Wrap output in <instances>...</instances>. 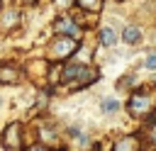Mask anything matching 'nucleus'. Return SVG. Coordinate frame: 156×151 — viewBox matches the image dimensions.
I'll use <instances>...</instances> for the list:
<instances>
[{
    "instance_id": "obj_8",
    "label": "nucleus",
    "mask_w": 156,
    "mask_h": 151,
    "mask_svg": "<svg viewBox=\"0 0 156 151\" xmlns=\"http://www.w3.org/2000/svg\"><path fill=\"white\" fill-rule=\"evenodd\" d=\"M119 39H122L124 44H129V46H136V44H141L144 32H141V27H139V24H127V27L119 32Z\"/></svg>"
},
{
    "instance_id": "obj_4",
    "label": "nucleus",
    "mask_w": 156,
    "mask_h": 151,
    "mask_svg": "<svg viewBox=\"0 0 156 151\" xmlns=\"http://www.w3.org/2000/svg\"><path fill=\"white\" fill-rule=\"evenodd\" d=\"M66 136L71 139V144H73L76 151H90V146L95 144L93 136L88 134V129H83L80 124H71V127L66 129Z\"/></svg>"
},
{
    "instance_id": "obj_10",
    "label": "nucleus",
    "mask_w": 156,
    "mask_h": 151,
    "mask_svg": "<svg viewBox=\"0 0 156 151\" xmlns=\"http://www.w3.org/2000/svg\"><path fill=\"white\" fill-rule=\"evenodd\" d=\"M20 80V71L10 63H0V83H17Z\"/></svg>"
},
{
    "instance_id": "obj_5",
    "label": "nucleus",
    "mask_w": 156,
    "mask_h": 151,
    "mask_svg": "<svg viewBox=\"0 0 156 151\" xmlns=\"http://www.w3.org/2000/svg\"><path fill=\"white\" fill-rule=\"evenodd\" d=\"M58 37H71V39H80V24L71 17V15H61L54 24Z\"/></svg>"
},
{
    "instance_id": "obj_18",
    "label": "nucleus",
    "mask_w": 156,
    "mask_h": 151,
    "mask_svg": "<svg viewBox=\"0 0 156 151\" xmlns=\"http://www.w3.org/2000/svg\"><path fill=\"white\" fill-rule=\"evenodd\" d=\"M117 2H122V0H117Z\"/></svg>"
},
{
    "instance_id": "obj_13",
    "label": "nucleus",
    "mask_w": 156,
    "mask_h": 151,
    "mask_svg": "<svg viewBox=\"0 0 156 151\" xmlns=\"http://www.w3.org/2000/svg\"><path fill=\"white\" fill-rule=\"evenodd\" d=\"M144 71L156 73V49H149L146 51V56H144Z\"/></svg>"
},
{
    "instance_id": "obj_16",
    "label": "nucleus",
    "mask_w": 156,
    "mask_h": 151,
    "mask_svg": "<svg viewBox=\"0 0 156 151\" xmlns=\"http://www.w3.org/2000/svg\"><path fill=\"white\" fill-rule=\"evenodd\" d=\"M54 151H66V149H54Z\"/></svg>"
},
{
    "instance_id": "obj_1",
    "label": "nucleus",
    "mask_w": 156,
    "mask_h": 151,
    "mask_svg": "<svg viewBox=\"0 0 156 151\" xmlns=\"http://www.w3.org/2000/svg\"><path fill=\"white\" fill-rule=\"evenodd\" d=\"M127 112L132 119L149 122L156 117V93L151 88H136L127 97Z\"/></svg>"
},
{
    "instance_id": "obj_11",
    "label": "nucleus",
    "mask_w": 156,
    "mask_h": 151,
    "mask_svg": "<svg viewBox=\"0 0 156 151\" xmlns=\"http://www.w3.org/2000/svg\"><path fill=\"white\" fill-rule=\"evenodd\" d=\"M117 88L119 90H136V73H127L117 80Z\"/></svg>"
},
{
    "instance_id": "obj_7",
    "label": "nucleus",
    "mask_w": 156,
    "mask_h": 151,
    "mask_svg": "<svg viewBox=\"0 0 156 151\" xmlns=\"http://www.w3.org/2000/svg\"><path fill=\"white\" fill-rule=\"evenodd\" d=\"M98 110H100V114H102V117H115V114H119L122 102H119L115 95H105V97H100Z\"/></svg>"
},
{
    "instance_id": "obj_9",
    "label": "nucleus",
    "mask_w": 156,
    "mask_h": 151,
    "mask_svg": "<svg viewBox=\"0 0 156 151\" xmlns=\"http://www.w3.org/2000/svg\"><path fill=\"white\" fill-rule=\"evenodd\" d=\"M98 41L102 44V46H117V41H119V32L115 29V27H110V24H105V27H100L98 29Z\"/></svg>"
},
{
    "instance_id": "obj_6",
    "label": "nucleus",
    "mask_w": 156,
    "mask_h": 151,
    "mask_svg": "<svg viewBox=\"0 0 156 151\" xmlns=\"http://www.w3.org/2000/svg\"><path fill=\"white\" fill-rule=\"evenodd\" d=\"M0 141H2V146H5L7 151H20V149H22V129H20V124H17V122L7 124Z\"/></svg>"
},
{
    "instance_id": "obj_15",
    "label": "nucleus",
    "mask_w": 156,
    "mask_h": 151,
    "mask_svg": "<svg viewBox=\"0 0 156 151\" xmlns=\"http://www.w3.org/2000/svg\"><path fill=\"white\" fill-rule=\"evenodd\" d=\"M139 151H149V149H146V146H141V149H139Z\"/></svg>"
},
{
    "instance_id": "obj_12",
    "label": "nucleus",
    "mask_w": 156,
    "mask_h": 151,
    "mask_svg": "<svg viewBox=\"0 0 156 151\" xmlns=\"http://www.w3.org/2000/svg\"><path fill=\"white\" fill-rule=\"evenodd\" d=\"M76 5L85 12H100L102 10V0H76Z\"/></svg>"
},
{
    "instance_id": "obj_17",
    "label": "nucleus",
    "mask_w": 156,
    "mask_h": 151,
    "mask_svg": "<svg viewBox=\"0 0 156 151\" xmlns=\"http://www.w3.org/2000/svg\"><path fill=\"white\" fill-rule=\"evenodd\" d=\"M29 2H34V0H29Z\"/></svg>"
},
{
    "instance_id": "obj_14",
    "label": "nucleus",
    "mask_w": 156,
    "mask_h": 151,
    "mask_svg": "<svg viewBox=\"0 0 156 151\" xmlns=\"http://www.w3.org/2000/svg\"><path fill=\"white\" fill-rule=\"evenodd\" d=\"M22 151H54L51 146H46V144H29L27 149H22Z\"/></svg>"
},
{
    "instance_id": "obj_2",
    "label": "nucleus",
    "mask_w": 156,
    "mask_h": 151,
    "mask_svg": "<svg viewBox=\"0 0 156 151\" xmlns=\"http://www.w3.org/2000/svg\"><path fill=\"white\" fill-rule=\"evenodd\" d=\"M76 51H78V39L58 37V39L49 46V58H54V61H66V58H71Z\"/></svg>"
},
{
    "instance_id": "obj_3",
    "label": "nucleus",
    "mask_w": 156,
    "mask_h": 151,
    "mask_svg": "<svg viewBox=\"0 0 156 151\" xmlns=\"http://www.w3.org/2000/svg\"><path fill=\"white\" fill-rule=\"evenodd\" d=\"M141 146H144V134L141 132H129V134H119L110 144V151H139Z\"/></svg>"
}]
</instances>
